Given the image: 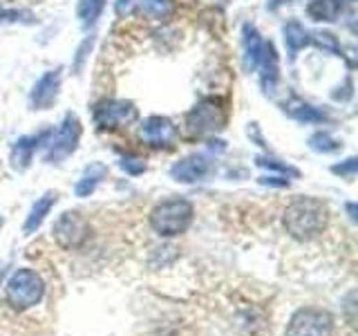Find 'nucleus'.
<instances>
[{
	"label": "nucleus",
	"mask_w": 358,
	"mask_h": 336,
	"mask_svg": "<svg viewBox=\"0 0 358 336\" xmlns=\"http://www.w3.org/2000/svg\"><path fill=\"white\" fill-rule=\"evenodd\" d=\"M242 65L246 72L260 74V85L268 94L273 92L280 76L278 54L271 41H264L253 25L242 27Z\"/></svg>",
	"instance_id": "f257e3e1"
},
{
	"label": "nucleus",
	"mask_w": 358,
	"mask_h": 336,
	"mask_svg": "<svg viewBox=\"0 0 358 336\" xmlns=\"http://www.w3.org/2000/svg\"><path fill=\"white\" fill-rule=\"evenodd\" d=\"M285 229L294 240L309 242L327 229L329 209L318 197H296L285 211Z\"/></svg>",
	"instance_id": "f03ea898"
},
{
	"label": "nucleus",
	"mask_w": 358,
	"mask_h": 336,
	"mask_svg": "<svg viewBox=\"0 0 358 336\" xmlns=\"http://www.w3.org/2000/svg\"><path fill=\"white\" fill-rule=\"evenodd\" d=\"M193 216H195V211L188 200H182V197L164 200L150 211V227L159 235L173 238V235L184 233L190 227Z\"/></svg>",
	"instance_id": "7ed1b4c3"
},
{
	"label": "nucleus",
	"mask_w": 358,
	"mask_h": 336,
	"mask_svg": "<svg viewBox=\"0 0 358 336\" xmlns=\"http://www.w3.org/2000/svg\"><path fill=\"white\" fill-rule=\"evenodd\" d=\"M229 119V112L224 108V104L215 97L201 99L199 104L188 112L184 119L186 132L193 137H204V134H215L224 130Z\"/></svg>",
	"instance_id": "20e7f679"
},
{
	"label": "nucleus",
	"mask_w": 358,
	"mask_h": 336,
	"mask_svg": "<svg viewBox=\"0 0 358 336\" xmlns=\"http://www.w3.org/2000/svg\"><path fill=\"white\" fill-rule=\"evenodd\" d=\"M78 141H81V121H78L74 112H67L59 130H52L48 141L43 144V160L48 164H61L78 148Z\"/></svg>",
	"instance_id": "39448f33"
},
{
	"label": "nucleus",
	"mask_w": 358,
	"mask_h": 336,
	"mask_svg": "<svg viewBox=\"0 0 358 336\" xmlns=\"http://www.w3.org/2000/svg\"><path fill=\"white\" fill-rule=\"evenodd\" d=\"M43 294H45L43 280L36 272H31V269H18V272L9 278L7 289H5L7 302L16 312H25L34 307L36 302H41Z\"/></svg>",
	"instance_id": "423d86ee"
},
{
	"label": "nucleus",
	"mask_w": 358,
	"mask_h": 336,
	"mask_svg": "<svg viewBox=\"0 0 358 336\" xmlns=\"http://www.w3.org/2000/svg\"><path fill=\"white\" fill-rule=\"evenodd\" d=\"M334 318L327 309L302 307L291 316L287 325V336H331Z\"/></svg>",
	"instance_id": "0eeeda50"
},
{
	"label": "nucleus",
	"mask_w": 358,
	"mask_h": 336,
	"mask_svg": "<svg viewBox=\"0 0 358 336\" xmlns=\"http://www.w3.org/2000/svg\"><path fill=\"white\" fill-rule=\"evenodd\" d=\"M94 123L101 130H115L130 126V123L137 119V108H134L132 101H121V99H106L99 101L92 110Z\"/></svg>",
	"instance_id": "6e6552de"
},
{
	"label": "nucleus",
	"mask_w": 358,
	"mask_h": 336,
	"mask_svg": "<svg viewBox=\"0 0 358 336\" xmlns=\"http://www.w3.org/2000/svg\"><path fill=\"white\" fill-rule=\"evenodd\" d=\"M54 240L63 249H78L90 238V224L87 220L76 211H65L59 220L54 222Z\"/></svg>",
	"instance_id": "1a4fd4ad"
},
{
	"label": "nucleus",
	"mask_w": 358,
	"mask_h": 336,
	"mask_svg": "<svg viewBox=\"0 0 358 336\" xmlns=\"http://www.w3.org/2000/svg\"><path fill=\"white\" fill-rule=\"evenodd\" d=\"M61 81H63V74H61V67L56 70L45 72L36 83H34L31 92H29V106L34 110H48L54 106V101L59 99L61 92Z\"/></svg>",
	"instance_id": "9d476101"
},
{
	"label": "nucleus",
	"mask_w": 358,
	"mask_h": 336,
	"mask_svg": "<svg viewBox=\"0 0 358 336\" xmlns=\"http://www.w3.org/2000/svg\"><path fill=\"white\" fill-rule=\"evenodd\" d=\"M139 134L152 148H166V146H173V141L177 139V126L168 117L152 115L141 123Z\"/></svg>",
	"instance_id": "9b49d317"
},
{
	"label": "nucleus",
	"mask_w": 358,
	"mask_h": 336,
	"mask_svg": "<svg viewBox=\"0 0 358 336\" xmlns=\"http://www.w3.org/2000/svg\"><path fill=\"white\" fill-rule=\"evenodd\" d=\"M213 164L215 162H213L208 155H190L171 168V177L182 184L204 182V179L213 173Z\"/></svg>",
	"instance_id": "f8f14e48"
},
{
	"label": "nucleus",
	"mask_w": 358,
	"mask_h": 336,
	"mask_svg": "<svg viewBox=\"0 0 358 336\" xmlns=\"http://www.w3.org/2000/svg\"><path fill=\"white\" fill-rule=\"evenodd\" d=\"M52 130H43L38 134H27V137H20L14 146H11V153H9V162H11V168L18 173L27 171L34 155H36L38 148H43V144L48 141Z\"/></svg>",
	"instance_id": "ddd939ff"
},
{
	"label": "nucleus",
	"mask_w": 358,
	"mask_h": 336,
	"mask_svg": "<svg viewBox=\"0 0 358 336\" xmlns=\"http://www.w3.org/2000/svg\"><path fill=\"white\" fill-rule=\"evenodd\" d=\"M134 9L143 11V14L150 16V18L162 20L171 14L173 3L171 0H117V5H115V11L119 16L130 14V11H134Z\"/></svg>",
	"instance_id": "4468645a"
},
{
	"label": "nucleus",
	"mask_w": 358,
	"mask_h": 336,
	"mask_svg": "<svg viewBox=\"0 0 358 336\" xmlns=\"http://www.w3.org/2000/svg\"><path fill=\"white\" fill-rule=\"evenodd\" d=\"M282 110L287 112L291 119H296L300 123H324V121H329L327 112L316 108V106H311V104H307V101H302V99L287 101V104H282Z\"/></svg>",
	"instance_id": "2eb2a0df"
},
{
	"label": "nucleus",
	"mask_w": 358,
	"mask_h": 336,
	"mask_svg": "<svg viewBox=\"0 0 358 336\" xmlns=\"http://www.w3.org/2000/svg\"><path fill=\"white\" fill-rule=\"evenodd\" d=\"M282 36H285V45H287V54H289V61L294 63L296 56L302 48L311 45V34L305 29V25L298 20H289L285 22L282 27Z\"/></svg>",
	"instance_id": "dca6fc26"
},
{
	"label": "nucleus",
	"mask_w": 358,
	"mask_h": 336,
	"mask_svg": "<svg viewBox=\"0 0 358 336\" xmlns=\"http://www.w3.org/2000/svg\"><path fill=\"white\" fill-rule=\"evenodd\" d=\"M56 200H59V193H54V190H48L41 200L34 202V206L29 211V216L25 220V227H22V231H25L27 235L36 233V229L43 224V220L48 218V213L52 211V206L56 204Z\"/></svg>",
	"instance_id": "f3484780"
},
{
	"label": "nucleus",
	"mask_w": 358,
	"mask_h": 336,
	"mask_svg": "<svg viewBox=\"0 0 358 336\" xmlns=\"http://www.w3.org/2000/svg\"><path fill=\"white\" fill-rule=\"evenodd\" d=\"M108 175V166L106 164H101V162H94V164H90L85 168V173L81 175V179L76 182L74 186V193L78 197H87V195H92L96 186L101 184V179H106Z\"/></svg>",
	"instance_id": "a211bd4d"
},
{
	"label": "nucleus",
	"mask_w": 358,
	"mask_h": 336,
	"mask_svg": "<svg viewBox=\"0 0 358 336\" xmlns=\"http://www.w3.org/2000/svg\"><path fill=\"white\" fill-rule=\"evenodd\" d=\"M345 9V0H311L307 5L309 18L318 22H334Z\"/></svg>",
	"instance_id": "6ab92c4d"
},
{
	"label": "nucleus",
	"mask_w": 358,
	"mask_h": 336,
	"mask_svg": "<svg viewBox=\"0 0 358 336\" xmlns=\"http://www.w3.org/2000/svg\"><path fill=\"white\" fill-rule=\"evenodd\" d=\"M103 9H106V0H78L76 18L81 22V27L83 29L94 27L101 14H103Z\"/></svg>",
	"instance_id": "aec40b11"
},
{
	"label": "nucleus",
	"mask_w": 358,
	"mask_h": 336,
	"mask_svg": "<svg viewBox=\"0 0 358 336\" xmlns=\"http://www.w3.org/2000/svg\"><path fill=\"white\" fill-rule=\"evenodd\" d=\"M309 148L316 150V153H322V155H329V153H338L341 150V141L334 139L329 132H316L309 137Z\"/></svg>",
	"instance_id": "412c9836"
},
{
	"label": "nucleus",
	"mask_w": 358,
	"mask_h": 336,
	"mask_svg": "<svg viewBox=\"0 0 358 336\" xmlns=\"http://www.w3.org/2000/svg\"><path fill=\"white\" fill-rule=\"evenodd\" d=\"M0 22H34V16L25 9H0Z\"/></svg>",
	"instance_id": "4be33fe9"
},
{
	"label": "nucleus",
	"mask_w": 358,
	"mask_h": 336,
	"mask_svg": "<svg viewBox=\"0 0 358 336\" xmlns=\"http://www.w3.org/2000/svg\"><path fill=\"white\" fill-rule=\"evenodd\" d=\"M356 168H358V160H356V157H350V160H345L343 164L331 166V173L341 175L345 179H354L356 177Z\"/></svg>",
	"instance_id": "5701e85b"
},
{
	"label": "nucleus",
	"mask_w": 358,
	"mask_h": 336,
	"mask_svg": "<svg viewBox=\"0 0 358 336\" xmlns=\"http://www.w3.org/2000/svg\"><path fill=\"white\" fill-rule=\"evenodd\" d=\"M257 166H264L268 171H280V173H289V175H298L296 168H291L289 164H278V160H268V157H257Z\"/></svg>",
	"instance_id": "b1692460"
},
{
	"label": "nucleus",
	"mask_w": 358,
	"mask_h": 336,
	"mask_svg": "<svg viewBox=\"0 0 358 336\" xmlns=\"http://www.w3.org/2000/svg\"><path fill=\"white\" fill-rule=\"evenodd\" d=\"M121 168L126 173H130V175H139V173L145 171V164H143V160H139V157H123Z\"/></svg>",
	"instance_id": "393cba45"
},
{
	"label": "nucleus",
	"mask_w": 358,
	"mask_h": 336,
	"mask_svg": "<svg viewBox=\"0 0 358 336\" xmlns=\"http://www.w3.org/2000/svg\"><path fill=\"white\" fill-rule=\"evenodd\" d=\"M92 38H85L83 41V45H81V48H78V52H76V63H74V72L78 74V72H81V67H83V61H85V52L90 50V48H92Z\"/></svg>",
	"instance_id": "a878e982"
},
{
	"label": "nucleus",
	"mask_w": 358,
	"mask_h": 336,
	"mask_svg": "<svg viewBox=\"0 0 358 336\" xmlns=\"http://www.w3.org/2000/svg\"><path fill=\"white\" fill-rule=\"evenodd\" d=\"M285 3H291V0H271V3H268V7H271V9H278L280 5H285Z\"/></svg>",
	"instance_id": "bb28decb"
},
{
	"label": "nucleus",
	"mask_w": 358,
	"mask_h": 336,
	"mask_svg": "<svg viewBox=\"0 0 358 336\" xmlns=\"http://www.w3.org/2000/svg\"><path fill=\"white\" fill-rule=\"evenodd\" d=\"M0 227H3V220H0Z\"/></svg>",
	"instance_id": "cd10ccee"
}]
</instances>
